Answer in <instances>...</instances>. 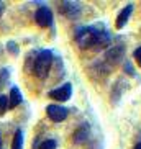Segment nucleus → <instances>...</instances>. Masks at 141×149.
I'll return each instance as SVG.
<instances>
[{"instance_id":"nucleus-14","label":"nucleus","mask_w":141,"mask_h":149,"mask_svg":"<svg viewBox=\"0 0 141 149\" xmlns=\"http://www.w3.org/2000/svg\"><path fill=\"white\" fill-rule=\"evenodd\" d=\"M135 59H136V64L138 66H141V46L135 51Z\"/></svg>"},{"instance_id":"nucleus-1","label":"nucleus","mask_w":141,"mask_h":149,"mask_svg":"<svg viewBox=\"0 0 141 149\" xmlns=\"http://www.w3.org/2000/svg\"><path fill=\"white\" fill-rule=\"evenodd\" d=\"M108 41H110L108 35L97 26H84L75 33V43L82 49L92 48V46H107Z\"/></svg>"},{"instance_id":"nucleus-8","label":"nucleus","mask_w":141,"mask_h":149,"mask_svg":"<svg viewBox=\"0 0 141 149\" xmlns=\"http://www.w3.org/2000/svg\"><path fill=\"white\" fill-rule=\"evenodd\" d=\"M105 57H107V61L117 64V62L121 61V57H123V46H113V48L107 53Z\"/></svg>"},{"instance_id":"nucleus-6","label":"nucleus","mask_w":141,"mask_h":149,"mask_svg":"<svg viewBox=\"0 0 141 149\" xmlns=\"http://www.w3.org/2000/svg\"><path fill=\"white\" fill-rule=\"evenodd\" d=\"M61 12L66 15L67 18H77L80 15L79 5L74 3V2H62L61 3Z\"/></svg>"},{"instance_id":"nucleus-16","label":"nucleus","mask_w":141,"mask_h":149,"mask_svg":"<svg viewBox=\"0 0 141 149\" xmlns=\"http://www.w3.org/2000/svg\"><path fill=\"white\" fill-rule=\"evenodd\" d=\"M2 10H3V5H2V2H0V13H2Z\"/></svg>"},{"instance_id":"nucleus-7","label":"nucleus","mask_w":141,"mask_h":149,"mask_svg":"<svg viewBox=\"0 0 141 149\" xmlns=\"http://www.w3.org/2000/svg\"><path fill=\"white\" fill-rule=\"evenodd\" d=\"M131 12H133V5H131V3H128L126 7H125V8L120 12V15L117 17V28H118V30H121V28L126 25V22L130 20V15H131Z\"/></svg>"},{"instance_id":"nucleus-13","label":"nucleus","mask_w":141,"mask_h":149,"mask_svg":"<svg viewBox=\"0 0 141 149\" xmlns=\"http://www.w3.org/2000/svg\"><path fill=\"white\" fill-rule=\"evenodd\" d=\"M8 108V97L0 95V115H3Z\"/></svg>"},{"instance_id":"nucleus-11","label":"nucleus","mask_w":141,"mask_h":149,"mask_svg":"<svg viewBox=\"0 0 141 149\" xmlns=\"http://www.w3.org/2000/svg\"><path fill=\"white\" fill-rule=\"evenodd\" d=\"M12 149H23V133H22V130H17V131H15Z\"/></svg>"},{"instance_id":"nucleus-17","label":"nucleus","mask_w":141,"mask_h":149,"mask_svg":"<svg viewBox=\"0 0 141 149\" xmlns=\"http://www.w3.org/2000/svg\"><path fill=\"white\" fill-rule=\"evenodd\" d=\"M0 149H2V134H0Z\"/></svg>"},{"instance_id":"nucleus-10","label":"nucleus","mask_w":141,"mask_h":149,"mask_svg":"<svg viewBox=\"0 0 141 149\" xmlns=\"http://www.w3.org/2000/svg\"><path fill=\"white\" fill-rule=\"evenodd\" d=\"M87 134H89V125H82V128L77 130L75 134H74L75 143H82L84 139H87Z\"/></svg>"},{"instance_id":"nucleus-12","label":"nucleus","mask_w":141,"mask_h":149,"mask_svg":"<svg viewBox=\"0 0 141 149\" xmlns=\"http://www.w3.org/2000/svg\"><path fill=\"white\" fill-rule=\"evenodd\" d=\"M38 149H56V141L54 139H44L43 143L38 146Z\"/></svg>"},{"instance_id":"nucleus-5","label":"nucleus","mask_w":141,"mask_h":149,"mask_svg":"<svg viewBox=\"0 0 141 149\" xmlns=\"http://www.w3.org/2000/svg\"><path fill=\"white\" fill-rule=\"evenodd\" d=\"M70 93H72V85L67 82V84H64V85H61V87L51 90V92H49V97L54 98V100H59V102H67L70 98Z\"/></svg>"},{"instance_id":"nucleus-2","label":"nucleus","mask_w":141,"mask_h":149,"mask_svg":"<svg viewBox=\"0 0 141 149\" xmlns=\"http://www.w3.org/2000/svg\"><path fill=\"white\" fill-rule=\"evenodd\" d=\"M51 64H53V54H51V51H48V49L41 51L36 56L35 64H33V72H35V75L40 77V79H44L49 74Z\"/></svg>"},{"instance_id":"nucleus-9","label":"nucleus","mask_w":141,"mask_h":149,"mask_svg":"<svg viewBox=\"0 0 141 149\" xmlns=\"http://www.w3.org/2000/svg\"><path fill=\"white\" fill-rule=\"evenodd\" d=\"M22 103V93L17 87H13L10 90V97H8V108H15Z\"/></svg>"},{"instance_id":"nucleus-15","label":"nucleus","mask_w":141,"mask_h":149,"mask_svg":"<svg viewBox=\"0 0 141 149\" xmlns=\"http://www.w3.org/2000/svg\"><path fill=\"white\" fill-rule=\"evenodd\" d=\"M135 149H141V143H140V144H136V146H135Z\"/></svg>"},{"instance_id":"nucleus-4","label":"nucleus","mask_w":141,"mask_h":149,"mask_svg":"<svg viewBox=\"0 0 141 149\" xmlns=\"http://www.w3.org/2000/svg\"><path fill=\"white\" fill-rule=\"evenodd\" d=\"M46 111H48L49 120L54 123H61L67 118V108H64L61 105H48Z\"/></svg>"},{"instance_id":"nucleus-3","label":"nucleus","mask_w":141,"mask_h":149,"mask_svg":"<svg viewBox=\"0 0 141 149\" xmlns=\"http://www.w3.org/2000/svg\"><path fill=\"white\" fill-rule=\"evenodd\" d=\"M35 20L40 26L48 28V26H51V23H53V12H51L48 7H40L35 13Z\"/></svg>"}]
</instances>
